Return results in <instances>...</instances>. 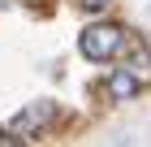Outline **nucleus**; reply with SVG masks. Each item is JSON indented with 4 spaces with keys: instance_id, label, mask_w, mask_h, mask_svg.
I'll list each match as a JSON object with an SVG mask.
<instances>
[{
    "instance_id": "f257e3e1",
    "label": "nucleus",
    "mask_w": 151,
    "mask_h": 147,
    "mask_svg": "<svg viewBox=\"0 0 151 147\" xmlns=\"http://www.w3.org/2000/svg\"><path fill=\"white\" fill-rule=\"evenodd\" d=\"M125 43H129V35H125V26H116V22H91L78 35V52L86 61H95V65L116 61L121 52H125Z\"/></svg>"
},
{
    "instance_id": "f03ea898",
    "label": "nucleus",
    "mask_w": 151,
    "mask_h": 147,
    "mask_svg": "<svg viewBox=\"0 0 151 147\" xmlns=\"http://www.w3.org/2000/svg\"><path fill=\"white\" fill-rule=\"evenodd\" d=\"M52 121H56V104H52V100H35V104H26L22 113L13 117L9 130H13V134H22V138H30V134H43Z\"/></svg>"
},
{
    "instance_id": "7ed1b4c3",
    "label": "nucleus",
    "mask_w": 151,
    "mask_h": 147,
    "mask_svg": "<svg viewBox=\"0 0 151 147\" xmlns=\"http://www.w3.org/2000/svg\"><path fill=\"white\" fill-rule=\"evenodd\" d=\"M104 91L112 95V100H134V95L142 91V78L134 74V69H112L108 82H104Z\"/></svg>"
},
{
    "instance_id": "20e7f679",
    "label": "nucleus",
    "mask_w": 151,
    "mask_h": 147,
    "mask_svg": "<svg viewBox=\"0 0 151 147\" xmlns=\"http://www.w3.org/2000/svg\"><path fill=\"white\" fill-rule=\"evenodd\" d=\"M82 9H91V13H99V9H108V4H112V0H78Z\"/></svg>"
},
{
    "instance_id": "39448f33",
    "label": "nucleus",
    "mask_w": 151,
    "mask_h": 147,
    "mask_svg": "<svg viewBox=\"0 0 151 147\" xmlns=\"http://www.w3.org/2000/svg\"><path fill=\"white\" fill-rule=\"evenodd\" d=\"M9 4H13V0H0V9H9Z\"/></svg>"
}]
</instances>
